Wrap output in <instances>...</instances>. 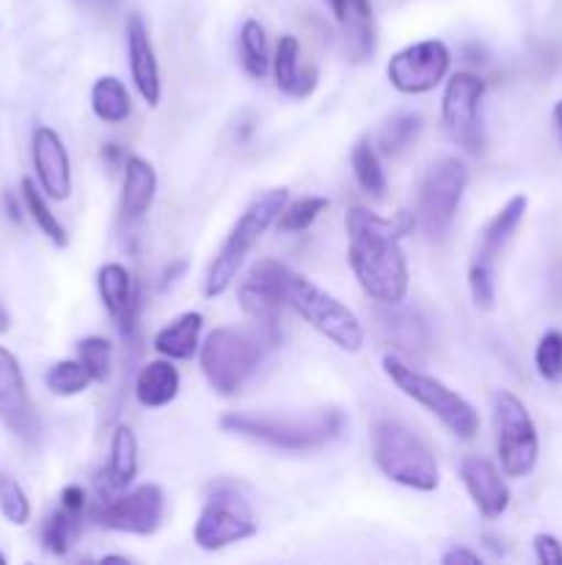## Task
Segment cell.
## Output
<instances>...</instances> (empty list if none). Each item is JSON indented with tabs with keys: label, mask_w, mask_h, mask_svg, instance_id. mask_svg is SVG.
I'll return each mask as SVG.
<instances>
[{
	"label": "cell",
	"mask_w": 562,
	"mask_h": 565,
	"mask_svg": "<svg viewBox=\"0 0 562 565\" xmlns=\"http://www.w3.org/2000/svg\"><path fill=\"white\" fill-rule=\"evenodd\" d=\"M417 215L400 210L391 218L353 207L345 218L347 263L361 290L380 307H395L408 296V265L400 241L411 235Z\"/></svg>",
	"instance_id": "cell-1"
},
{
	"label": "cell",
	"mask_w": 562,
	"mask_h": 565,
	"mask_svg": "<svg viewBox=\"0 0 562 565\" xmlns=\"http://www.w3.org/2000/svg\"><path fill=\"white\" fill-rule=\"evenodd\" d=\"M220 428L242 439L262 441L275 450L309 452L339 439L345 430V412L339 408H317L309 414L231 412L220 417Z\"/></svg>",
	"instance_id": "cell-2"
},
{
	"label": "cell",
	"mask_w": 562,
	"mask_h": 565,
	"mask_svg": "<svg viewBox=\"0 0 562 565\" xmlns=\"http://www.w3.org/2000/svg\"><path fill=\"white\" fill-rule=\"evenodd\" d=\"M287 204V188H273V191L262 193L257 202L248 204L246 213L237 218L235 230L224 241L220 252L209 263L207 276H204V298H218L235 285L237 270L242 268L251 248L257 246L259 237L279 221L281 210Z\"/></svg>",
	"instance_id": "cell-3"
},
{
	"label": "cell",
	"mask_w": 562,
	"mask_h": 565,
	"mask_svg": "<svg viewBox=\"0 0 562 565\" xmlns=\"http://www.w3.org/2000/svg\"><path fill=\"white\" fill-rule=\"evenodd\" d=\"M372 461L391 483L424 494L439 489V463L430 447L395 419L372 425Z\"/></svg>",
	"instance_id": "cell-4"
},
{
	"label": "cell",
	"mask_w": 562,
	"mask_h": 565,
	"mask_svg": "<svg viewBox=\"0 0 562 565\" xmlns=\"http://www.w3.org/2000/svg\"><path fill=\"white\" fill-rule=\"evenodd\" d=\"M383 373L389 375L391 384L402 392L406 397L417 401L419 406L428 408L433 417H439L446 428L463 441H472L479 434V414L474 412L472 403L466 397L457 395L446 384H441L433 375L422 373L419 367L408 364L397 353H386L383 356Z\"/></svg>",
	"instance_id": "cell-5"
},
{
	"label": "cell",
	"mask_w": 562,
	"mask_h": 565,
	"mask_svg": "<svg viewBox=\"0 0 562 565\" xmlns=\"http://www.w3.org/2000/svg\"><path fill=\"white\" fill-rule=\"evenodd\" d=\"M284 303L295 309L314 331L334 342L336 348L347 353H358L364 345V329L356 315L336 301L331 292L320 290L314 281L287 270L284 276Z\"/></svg>",
	"instance_id": "cell-6"
},
{
	"label": "cell",
	"mask_w": 562,
	"mask_h": 565,
	"mask_svg": "<svg viewBox=\"0 0 562 565\" xmlns=\"http://www.w3.org/2000/svg\"><path fill=\"white\" fill-rule=\"evenodd\" d=\"M253 535H257V519L248 497L231 480L209 483L207 500L193 527V541L198 550L218 552Z\"/></svg>",
	"instance_id": "cell-7"
},
{
	"label": "cell",
	"mask_w": 562,
	"mask_h": 565,
	"mask_svg": "<svg viewBox=\"0 0 562 565\" xmlns=\"http://www.w3.org/2000/svg\"><path fill=\"white\" fill-rule=\"evenodd\" d=\"M262 359V340L242 329H215L202 345V373L218 395L229 397L246 386Z\"/></svg>",
	"instance_id": "cell-8"
},
{
	"label": "cell",
	"mask_w": 562,
	"mask_h": 565,
	"mask_svg": "<svg viewBox=\"0 0 562 565\" xmlns=\"http://www.w3.org/2000/svg\"><path fill=\"white\" fill-rule=\"evenodd\" d=\"M494 403L496 450H499L501 472L507 478H527L538 463L540 441L527 406L512 392L499 390L490 397Z\"/></svg>",
	"instance_id": "cell-9"
},
{
	"label": "cell",
	"mask_w": 562,
	"mask_h": 565,
	"mask_svg": "<svg viewBox=\"0 0 562 565\" xmlns=\"http://www.w3.org/2000/svg\"><path fill=\"white\" fill-rule=\"evenodd\" d=\"M468 185V169L457 158H441L424 171L419 185L417 218L430 241H441L450 232Z\"/></svg>",
	"instance_id": "cell-10"
},
{
	"label": "cell",
	"mask_w": 562,
	"mask_h": 565,
	"mask_svg": "<svg viewBox=\"0 0 562 565\" xmlns=\"http://www.w3.org/2000/svg\"><path fill=\"white\" fill-rule=\"evenodd\" d=\"M287 265L275 259H262L251 268L248 279L237 290L242 312L257 326L262 345L275 348L281 342V307H284V276Z\"/></svg>",
	"instance_id": "cell-11"
},
{
	"label": "cell",
	"mask_w": 562,
	"mask_h": 565,
	"mask_svg": "<svg viewBox=\"0 0 562 565\" xmlns=\"http://www.w3.org/2000/svg\"><path fill=\"white\" fill-rule=\"evenodd\" d=\"M485 81L474 72H457L446 81L441 99V121L452 141L466 152H483V125H479V103H483Z\"/></svg>",
	"instance_id": "cell-12"
},
{
	"label": "cell",
	"mask_w": 562,
	"mask_h": 565,
	"mask_svg": "<svg viewBox=\"0 0 562 565\" xmlns=\"http://www.w3.org/2000/svg\"><path fill=\"white\" fill-rule=\"evenodd\" d=\"M450 64V47L441 39H424L391 55L386 75L400 94H428L444 81Z\"/></svg>",
	"instance_id": "cell-13"
},
{
	"label": "cell",
	"mask_w": 562,
	"mask_h": 565,
	"mask_svg": "<svg viewBox=\"0 0 562 565\" xmlns=\"http://www.w3.org/2000/svg\"><path fill=\"white\" fill-rule=\"evenodd\" d=\"M165 513V497L163 489L154 483H143L138 489L125 491L116 500L102 502L97 513V522L102 527L116 530V533L130 535H154L163 524Z\"/></svg>",
	"instance_id": "cell-14"
},
{
	"label": "cell",
	"mask_w": 562,
	"mask_h": 565,
	"mask_svg": "<svg viewBox=\"0 0 562 565\" xmlns=\"http://www.w3.org/2000/svg\"><path fill=\"white\" fill-rule=\"evenodd\" d=\"M0 423L25 445H33L42 434V423H39V414L28 395L20 362L3 345H0Z\"/></svg>",
	"instance_id": "cell-15"
},
{
	"label": "cell",
	"mask_w": 562,
	"mask_h": 565,
	"mask_svg": "<svg viewBox=\"0 0 562 565\" xmlns=\"http://www.w3.org/2000/svg\"><path fill=\"white\" fill-rule=\"evenodd\" d=\"M33 169H36L39 185L55 202H64L72 193V163L64 141L53 127L39 125L33 130Z\"/></svg>",
	"instance_id": "cell-16"
},
{
	"label": "cell",
	"mask_w": 562,
	"mask_h": 565,
	"mask_svg": "<svg viewBox=\"0 0 562 565\" xmlns=\"http://www.w3.org/2000/svg\"><path fill=\"white\" fill-rule=\"evenodd\" d=\"M375 318H378L380 334L389 342V348H395L397 356L402 353V356L419 362L433 348V337H430V329L422 315H419V309L395 303V307L378 309Z\"/></svg>",
	"instance_id": "cell-17"
},
{
	"label": "cell",
	"mask_w": 562,
	"mask_h": 565,
	"mask_svg": "<svg viewBox=\"0 0 562 565\" xmlns=\"http://www.w3.org/2000/svg\"><path fill=\"white\" fill-rule=\"evenodd\" d=\"M97 287L99 298H102L105 309H108L110 318L119 326L125 342H132L138 334V290L132 285V276L125 265L108 263L99 268L97 274Z\"/></svg>",
	"instance_id": "cell-18"
},
{
	"label": "cell",
	"mask_w": 562,
	"mask_h": 565,
	"mask_svg": "<svg viewBox=\"0 0 562 565\" xmlns=\"http://www.w3.org/2000/svg\"><path fill=\"white\" fill-rule=\"evenodd\" d=\"M138 475V439L132 434L130 425H116L114 436H110V461L108 467L99 469L94 478V489H97L99 502H110L119 494H125L127 486L136 480Z\"/></svg>",
	"instance_id": "cell-19"
},
{
	"label": "cell",
	"mask_w": 562,
	"mask_h": 565,
	"mask_svg": "<svg viewBox=\"0 0 562 565\" xmlns=\"http://www.w3.org/2000/svg\"><path fill=\"white\" fill-rule=\"evenodd\" d=\"M127 55H130V72L138 94H141L149 108H158L160 92H163L160 88V66L158 58H154L152 39H149L143 17L138 11L127 17Z\"/></svg>",
	"instance_id": "cell-20"
},
{
	"label": "cell",
	"mask_w": 562,
	"mask_h": 565,
	"mask_svg": "<svg viewBox=\"0 0 562 565\" xmlns=\"http://www.w3.org/2000/svg\"><path fill=\"white\" fill-rule=\"evenodd\" d=\"M461 480L485 519H499L510 505V489L499 469L485 458H463Z\"/></svg>",
	"instance_id": "cell-21"
},
{
	"label": "cell",
	"mask_w": 562,
	"mask_h": 565,
	"mask_svg": "<svg viewBox=\"0 0 562 565\" xmlns=\"http://www.w3.org/2000/svg\"><path fill=\"white\" fill-rule=\"evenodd\" d=\"M270 66H273L275 86L284 94H290V97L306 99L317 88V70L314 66H301V44H298L295 36L279 39Z\"/></svg>",
	"instance_id": "cell-22"
},
{
	"label": "cell",
	"mask_w": 562,
	"mask_h": 565,
	"mask_svg": "<svg viewBox=\"0 0 562 565\" xmlns=\"http://www.w3.org/2000/svg\"><path fill=\"white\" fill-rule=\"evenodd\" d=\"M154 191H158V174H154L152 163L138 154L125 160V191H121V218L127 224H136L143 218L154 202Z\"/></svg>",
	"instance_id": "cell-23"
},
{
	"label": "cell",
	"mask_w": 562,
	"mask_h": 565,
	"mask_svg": "<svg viewBox=\"0 0 562 565\" xmlns=\"http://www.w3.org/2000/svg\"><path fill=\"white\" fill-rule=\"evenodd\" d=\"M180 395V370L171 359L147 362L136 375V397L143 408H163Z\"/></svg>",
	"instance_id": "cell-24"
},
{
	"label": "cell",
	"mask_w": 562,
	"mask_h": 565,
	"mask_svg": "<svg viewBox=\"0 0 562 565\" xmlns=\"http://www.w3.org/2000/svg\"><path fill=\"white\" fill-rule=\"evenodd\" d=\"M527 213V196H512L494 218L488 221V226L479 235L477 254H474V263L496 265V259L501 257V248L507 246V241L512 237V232L518 230V224L523 221Z\"/></svg>",
	"instance_id": "cell-25"
},
{
	"label": "cell",
	"mask_w": 562,
	"mask_h": 565,
	"mask_svg": "<svg viewBox=\"0 0 562 565\" xmlns=\"http://www.w3.org/2000/svg\"><path fill=\"white\" fill-rule=\"evenodd\" d=\"M204 318L198 312H185L180 318L171 320L169 326L154 334L152 348L160 353V356L171 359V362H185L196 353L198 337H202Z\"/></svg>",
	"instance_id": "cell-26"
},
{
	"label": "cell",
	"mask_w": 562,
	"mask_h": 565,
	"mask_svg": "<svg viewBox=\"0 0 562 565\" xmlns=\"http://www.w3.org/2000/svg\"><path fill=\"white\" fill-rule=\"evenodd\" d=\"M91 110L105 125H121L132 110V99L125 83L114 75L99 77L91 88Z\"/></svg>",
	"instance_id": "cell-27"
},
{
	"label": "cell",
	"mask_w": 562,
	"mask_h": 565,
	"mask_svg": "<svg viewBox=\"0 0 562 565\" xmlns=\"http://www.w3.org/2000/svg\"><path fill=\"white\" fill-rule=\"evenodd\" d=\"M83 530V511H69L61 505L42 527V544L50 555H69L72 546L77 544Z\"/></svg>",
	"instance_id": "cell-28"
},
{
	"label": "cell",
	"mask_w": 562,
	"mask_h": 565,
	"mask_svg": "<svg viewBox=\"0 0 562 565\" xmlns=\"http://www.w3.org/2000/svg\"><path fill=\"white\" fill-rule=\"evenodd\" d=\"M20 196H22V204H25L28 215L33 218V224L39 226V232L42 235H47V241L53 243V246L64 248L66 243H69V237H66V230L61 226V221L55 218V213L50 210L47 199L42 196V191L36 188V182L33 180H22L20 182Z\"/></svg>",
	"instance_id": "cell-29"
},
{
	"label": "cell",
	"mask_w": 562,
	"mask_h": 565,
	"mask_svg": "<svg viewBox=\"0 0 562 565\" xmlns=\"http://www.w3.org/2000/svg\"><path fill=\"white\" fill-rule=\"evenodd\" d=\"M419 132H422V116L411 114V110L395 114L378 132L380 154L397 158V154H402L413 141H417Z\"/></svg>",
	"instance_id": "cell-30"
},
{
	"label": "cell",
	"mask_w": 562,
	"mask_h": 565,
	"mask_svg": "<svg viewBox=\"0 0 562 565\" xmlns=\"http://www.w3.org/2000/svg\"><path fill=\"white\" fill-rule=\"evenodd\" d=\"M350 166H353V174H356V182L361 185V191L375 199H383L386 174L383 169H380L378 149H375L369 141H358L356 147H353Z\"/></svg>",
	"instance_id": "cell-31"
},
{
	"label": "cell",
	"mask_w": 562,
	"mask_h": 565,
	"mask_svg": "<svg viewBox=\"0 0 562 565\" xmlns=\"http://www.w3.org/2000/svg\"><path fill=\"white\" fill-rule=\"evenodd\" d=\"M240 58L242 66L251 77H264L270 70L268 39H264L262 25L257 20H246L240 28Z\"/></svg>",
	"instance_id": "cell-32"
},
{
	"label": "cell",
	"mask_w": 562,
	"mask_h": 565,
	"mask_svg": "<svg viewBox=\"0 0 562 565\" xmlns=\"http://www.w3.org/2000/svg\"><path fill=\"white\" fill-rule=\"evenodd\" d=\"M77 362L86 367L91 381L105 384L114 373V345L105 337H86V340L77 342Z\"/></svg>",
	"instance_id": "cell-33"
},
{
	"label": "cell",
	"mask_w": 562,
	"mask_h": 565,
	"mask_svg": "<svg viewBox=\"0 0 562 565\" xmlns=\"http://www.w3.org/2000/svg\"><path fill=\"white\" fill-rule=\"evenodd\" d=\"M44 384H47V390L53 392V395L75 397L88 390L91 375L86 373V367H83L80 362H55L53 367L47 370V375H44Z\"/></svg>",
	"instance_id": "cell-34"
},
{
	"label": "cell",
	"mask_w": 562,
	"mask_h": 565,
	"mask_svg": "<svg viewBox=\"0 0 562 565\" xmlns=\"http://www.w3.org/2000/svg\"><path fill=\"white\" fill-rule=\"evenodd\" d=\"M325 210H328V199L303 196V199H298V202L284 204V210H281L275 226H279L281 232H287V235H295V232L309 230V226L317 221V215L325 213Z\"/></svg>",
	"instance_id": "cell-35"
},
{
	"label": "cell",
	"mask_w": 562,
	"mask_h": 565,
	"mask_svg": "<svg viewBox=\"0 0 562 565\" xmlns=\"http://www.w3.org/2000/svg\"><path fill=\"white\" fill-rule=\"evenodd\" d=\"M534 367L545 381H562V331H545L534 348Z\"/></svg>",
	"instance_id": "cell-36"
},
{
	"label": "cell",
	"mask_w": 562,
	"mask_h": 565,
	"mask_svg": "<svg viewBox=\"0 0 562 565\" xmlns=\"http://www.w3.org/2000/svg\"><path fill=\"white\" fill-rule=\"evenodd\" d=\"M0 513H3L11 524H17V527L31 519V502H28V494L22 491V486L17 483L14 478H9V475L0 478Z\"/></svg>",
	"instance_id": "cell-37"
},
{
	"label": "cell",
	"mask_w": 562,
	"mask_h": 565,
	"mask_svg": "<svg viewBox=\"0 0 562 565\" xmlns=\"http://www.w3.org/2000/svg\"><path fill=\"white\" fill-rule=\"evenodd\" d=\"M468 290H472V301L477 309H494L496 301V279H494V265L472 263L468 268Z\"/></svg>",
	"instance_id": "cell-38"
},
{
	"label": "cell",
	"mask_w": 562,
	"mask_h": 565,
	"mask_svg": "<svg viewBox=\"0 0 562 565\" xmlns=\"http://www.w3.org/2000/svg\"><path fill=\"white\" fill-rule=\"evenodd\" d=\"M534 555L543 565H562V546L554 535H534Z\"/></svg>",
	"instance_id": "cell-39"
},
{
	"label": "cell",
	"mask_w": 562,
	"mask_h": 565,
	"mask_svg": "<svg viewBox=\"0 0 562 565\" xmlns=\"http://www.w3.org/2000/svg\"><path fill=\"white\" fill-rule=\"evenodd\" d=\"M441 563L444 565H479L483 561H479L477 552L466 550V546H455V550H450L444 557H441Z\"/></svg>",
	"instance_id": "cell-40"
},
{
	"label": "cell",
	"mask_w": 562,
	"mask_h": 565,
	"mask_svg": "<svg viewBox=\"0 0 562 565\" xmlns=\"http://www.w3.org/2000/svg\"><path fill=\"white\" fill-rule=\"evenodd\" d=\"M61 505L69 508V511H86V491L80 486H66L61 491Z\"/></svg>",
	"instance_id": "cell-41"
},
{
	"label": "cell",
	"mask_w": 562,
	"mask_h": 565,
	"mask_svg": "<svg viewBox=\"0 0 562 565\" xmlns=\"http://www.w3.org/2000/svg\"><path fill=\"white\" fill-rule=\"evenodd\" d=\"M80 9L91 11V14H99V17H110L116 11V3L119 0H75Z\"/></svg>",
	"instance_id": "cell-42"
},
{
	"label": "cell",
	"mask_w": 562,
	"mask_h": 565,
	"mask_svg": "<svg viewBox=\"0 0 562 565\" xmlns=\"http://www.w3.org/2000/svg\"><path fill=\"white\" fill-rule=\"evenodd\" d=\"M3 204H6V210H9V218L20 224V221H22V207H20V202H17L14 193H3Z\"/></svg>",
	"instance_id": "cell-43"
},
{
	"label": "cell",
	"mask_w": 562,
	"mask_h": 565,
	"mask_svg": "<svg viewBox=\"0 0 562 565\" xmlns=\"http://www.w3.org/2000/svg\"><path fill=\"white\" fill-rule=\"evenodd\" d=\"M185 268H187L185 259H182V263H176V265H171V268L163 274V290H165V287H169V285H174L176 276H180Z\"/></svg>",
	"instance_id": "cell-44"
},
{
	"label": "cell",
	"mask_w": 562,
	"mask_h": 565,
	"mask_svg": "<svg viewBox=\"0 0 562 565\" xmlns=\"http://www.w3.org/2000/svg\"><path fill=\"white\" fill-rule=\"evenodd\" d=\"M328 6H331V11H334L336 20H339L342 25H345V20H347V0H328Z\"/></svg>",
	"instance_id": "cell-45"
},
{
	"label": "cell",
	"mask_w": 562,
	"mask_h": 565,
	"mask_svg": "<svg viewBox=\"0 0 562 565\" xmlns=\"http://www.w3.org/2000/svg\"><path fill=\"white\" fill-rule=\"evenodd\" d=\"M9 329H11V318H9V312H6L3 303H0V334H6Z\"/></svg>",
	"instance_id": "cell-46"
},
{
	"label": "cell",
	"mask_w": 562,
	"mask_h": 565,
	"mask_svg": "<svg viewBox=\"0 0 562 565\" xmlns=\"http://www.w3.org/2000/svg\"><path fill=\"white\" fill-rule=\"evenodd\" d=\"M554 121H556V127H560V132H562V99L554 105Z\"/></svg>",
	"instance_id": "cell-47"
},
{
	"label": "cell",
	"mask_w": 562,
	"mask_h": 565,
	"mask_svg": "<svg viewBox=\"0 0 562 565\" xmlns=\"http://www.w3.org/2000/svg\"><path fill=\"white\" fill-rule=\"evenodd\" d=\"M102 563H130V561H127V557H119V555H108V557H102Z\"/></svg>",
	"instance_id": "cell-48"
},
{
	"label": "cell",
	"mask_w": 562,
	"mask_h": 565,
	"mask_svg": "<svg viewBox=\"0 0 562 565\" xmlns=\"http://www.w3.org/2000/svg\"><path fill=\"white\" fill-rule=\"evenodd\" d=\"M3 563H6V557H3V555H0V565H3Z\"/></svg>",
	"instance_id": "cell-49"
}]
</instances>
